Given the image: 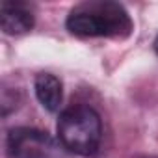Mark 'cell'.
<instances>
[{
    "mask_svg": "<svg viewBox=\"0 0 158 158\" xmlns=\"http://www.w3.org/2000/svg\"><path fill=\"white\" fill-rule=\"evenodd\" d=\"M67 30L78 37H128L132 19L119 2L99 0L76 6L65 23Z\"/></svg>",
    "mask_w": 158,
    "mask_h": 158,
    "instance_id": "cell-1",
    "label": "cell"
},
{
    "mask_svg": "<svg viewBox=\"0 0 158 158\" xmlns=\"http://www.w3.org/2000/svg\"><path fill=\"white\" fill-rule=\"evenodd\" d=\"M56 130L60 145L80 156L95 154L102 138L99 114L84 104H74L63 110L60 114Z\"/></svg>",
    "mask_w": 158,
    "mask_h": 158,
    "instance_id": "cell-2",
    "label": "cell"
},
{
    "mask_svg": "<svg viewBox=\"0 0 158 158\" xmlns=\"http://www.w3.org/2000/svg\"><path fill=\"white\" fill-rule=\"evenodd\" d=\"M35 95L43 108L48 112H58L63 99L61 82L50 73H39L35 76Z\"/></svg>",
    "mask_w": 158,
    "mask_h": 158,
    "instance_id": "cell-5",
    "label": "cell"
},
{
    "mask_svg": "<svg viewBox=\"0 0 158 158\" xmlns=\"http://www.w3.org/2000/svg\"><path fill=\"white\" fill-rule=\"evenodd\" d=\"M154 52L158 54V35H156V39H154Z\"/></svg>",
    "mask_w": 158,
    "mask_h": 158,
    "instance_id": "cell-6",
    "label": "cell"
},
{
    "mask_svg": "<svg viewBox=\"0 0 158 158\" xmlns=\"http://www.w3.org/2000/svg\"><path fill=\"white\" fill-rule=\"evenodd\" d=\"M0 26L8 35H21L32 30L34 15L19 4L4 2L0 6Z\"/></svg>",
    "mask_w": 158,
    "mask_h": 158,
    "instance_id": "cell-4",
    "label": "cell"
},
{
    "mask_svg": "<svg viewBox=\"0 0 158 158\" xmlns=\"http://www.w3.org/2000/svg\"><path fill=\"white\" fill-rule=\"evenodd\" d=\"M8 151L11 158H60V145L43 130L19 127L8 134Z\"/></svg>",
    "mask_w": 158,
    "mask_h": 158,
    "instance_id": "cell-3",
    "label": "cell"
}]
</instances>
